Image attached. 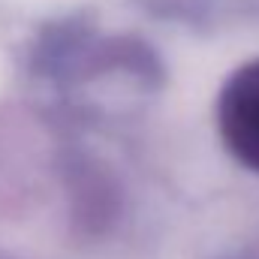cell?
Wrapping results in <instances>:
<instances>
[{
  "label": "cell",
  "mask_w": 259,
  "mask_h": 259,
  "mask_svg": "<svg viewBox=\"0 0 259 259\" xmlns=\"http://www.w3.org/2000/svg\"><path fill=\"white\" fill-rule=\"evenodd\" d=\"M217 127L232 157L259 172V61L226 78L217 100Z\"/></svg>",
  "instance_id": "cell-1"
}]
</instances>
